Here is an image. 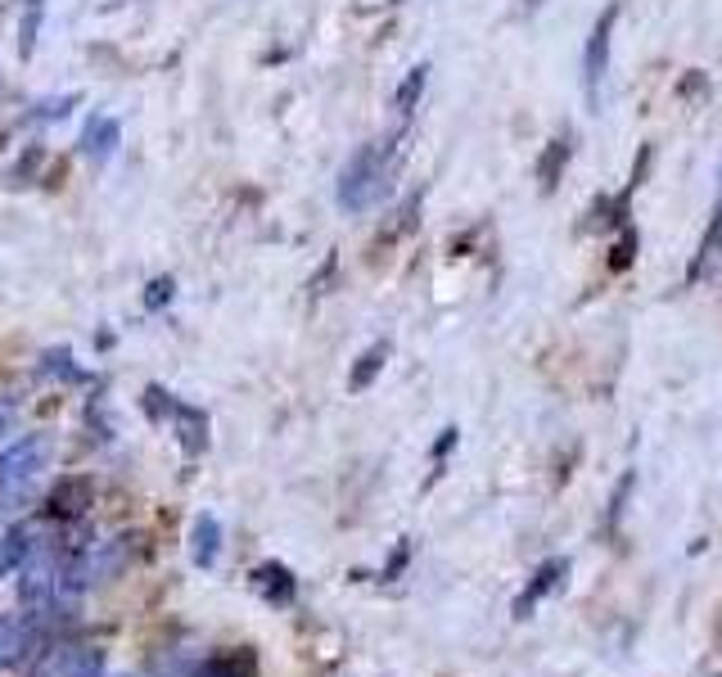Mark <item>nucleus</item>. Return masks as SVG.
Segmentation results:
<instances>
[{
  "mask_svg": "<svg viewBox=\"0 0 722 677\" xmlns=\"http://www.w3.org/2000/svg\"><path fill=\"white\" fill-rule=\"evenodd\" d=\"M393 177H398V145H361L339 173V208L343 213H371L375 204H384L393 195Z\"/></svg>",
  "mask_w": 722,
  "mask_h": 677,
  "instance_id": "nucleus-1",
  "label": "nucleus"
},
{
  "mask_svg": "<svg viewBox=\"0 0 722 677\" xmlns=\"http://www.w3.org/2000/svg\"><path fill=\"white\" fill-rule=\"evenodd\" d=\"M50 434H28L14 448L0 452V501H19L32 492V483L41 479V470L50 465Z\"/></svg>",
  "mask_w": 722,
  "mask_h": 677,
  "instance_id": "nucleus-2",
  "label": "nucleus"
},
{
  "mask_svg": "<svg viewBox=\"0 0 722 677\" xmlns=\"http://www.w3.org/2000/svg\"><path fill=\"white\" fill-rule=\"evenodd\" d=\"M28 677H105V650L86 641H55L37 655Z\"/></svg>",
  "mask_w": 722,
  "mask_h": 677,
  "instance_id": "nucleus-3",
  "label": "nucleus"
},
{
  "mask_svg": "<svg viewBox=\"0 0 722 677\" xmlns=\"http://www.w3.org/2000/svg\"><path fill=\"white\" fill-rule=\"evenodd\" d=\"M614 23H618V6H609L592 32H587V46H583V91H587V105L596 109L601 105V81H605V68H609V37H614Z\"/></svg>",
  "mask_w": 722,
  "mask_h": 677,
  "instance_id": "nucleus-4",
  "label": "nucleus"
},
{
  "mask_svg": "<svg viewBox=\"0 0 722 677\" xmlns=\"http://www.w3.org/2000/svg\"><path fill=\"white\" fill-rule=\"evenodd\" d=\"M565 573H569V560L565 556H556V560H547V565H537V573L528 578V587L519 591V601H515V619H528L542 601H547V597H556V591L565 587Z\"/></svg>",
  "mask_w": 722,
  "mask_h": 677,
  "instance_id": "nucleus-5",
  "label": "nucleus"
},
{
  "mask_svg": "<svg viewBox=\"0 0 722 677\" xmlns=\"http://www.w3.org/2000/svg\"><path fill=\"white\" fill-rule=\"evenodd\" d=\"M86 506H90V479H59L55 488H50V497H46V516L50 520H81L86 516Z\"/></svg>",
  "mask_w": 722,
  "mask_h": 677,
  "instance_id": "nucleus-6",
  "label": "nucleus"
},
{
  "mask_svg": "<svg viewBox=\"0 0 722 677\" xmlns=\"http://www.w3.org/2000/svg\"><path fill=\"white\" fill-rule=\"evenodd\" d=\"M253 587H257V597L266 601V606H290L294 601V591H299V578L281 565V560H266V565H257L253 573Z\"/></svg>",
  "mask_w": 722,
  "mask_h": 677,
  "instance_id": "nucleus-7",
  "label": "nucleus"
},
{
  "mask_svg": "<svg viewBox=\"0 0 722 677\" xmlns=\"http://www.w3.org/2000/svg\"><path fill=\"white\" fill-rule=\"evenodd\" d=\"M118 140H123V127H118V118H105V114H96V118H86L77 149H81V154H86L90 163H109V158H114V149H118Z\"/></svg>",
  "mask_w": 722,
  "mask_h": 677,
  "instance_id": "nucleus-8",
  "label": "nucleus"
},
{
  "mask_svg": "<svg viewBox=\"0 0 722 677\" xmlns=\"http://www.w3.org/2000/svg\"><path fill=\"white\" fill-rule=\"evenodd\" d=\"M718 267H722V199H718V208H713V217H709V230H704V239H700V248H695V258H691V267H686V285L709 281Z\"/></svg>",
  "mask_w": 722,
  "mask_h": 677,
  "instance_id": "nucleus-9",
  "label": "nucleus"
},
{
  "mask_svg": "<svg viewBox=\"0 0 722 677\" xmlns=\"http://www.w3.org/2000/svg\"><path fill=\"white\" fill-rule=\"evenodd\" d=\"M172 430H176V443L186 448L191 457H199L208 448V415L191 402H176L172 406Z\"/></svg>",
  "mask_w": 722,
  "mask_h": 677,
  "instance_id": "nucleus-10",
  "label": "nucleus"
},
{
  "mask_svg": "<svg viewBox=\"0 0 722 677\" xmlns=\"http://www.w3.org/2000/svg\"><path fill=\"white\" fill-rule=\"evenodd\" d=\"M191 677H257V655L248 646H235V650H217L213 659H204Z\"/></svg>",
  "mask_w": 722,
  "mask_h": 677,
  "instance_id": "nucleus-11",
  "label": "nucleus"
},
{
  "mask_svg": "<svg viewBox=\"0 0 722 677\" xmlns=\"http://www.w3.org/2000/svg\"><path fill=\"white\" fill-rule=\"evenodd\" d=\"M389 353H393L389 338H375V344H371L367 353H361V357L352 362V371H348V389H352V393H367V389L380 380V371H384Z\"/></svg>",
  "mask_w": 722,
  "mask_h": 677,
  "instance_id": "nucleus-12",
  "label": "nucleus"
},
{
  "mask_svg": "<svg viewBox=\"0 0 722 677\" xmlns=\"http://www.w3.org/2000/svg\"><path fill=\"white\" fill-rule=\"evenodd\" d=\"M569 154H574L569 140H552V149H542V158H537V190L542 195H552L560 186L565 167H569Z\"/></svg>",
  "mask_w": 722,
  "mask_h": 677,
  "instance_id": "nucleus-13",
  "label": "nucleus"
},
{
  "mask_svg": "<svg viewBox=\"0 0 722 677\" xmlns=\"http://www.w3.org/2000/svg\"><path fill=\"white\" fill-rule=\"evenodd\" d=\"M28 650H32V624L0 619V668H14Z\"/></svg>",
  "mask_w": 722,
  "mask_h": 677,
  "instance_id": "nucleus-14",
  "label": "nucleus"
},
{
  "mask_svg": "<svg viewBox=\"0 0 722 677\" xmlns=\"http://www.w3.org/2000/svg\"><path fill=\"white\" fill-rule=\"evenodd\" d=\"M217 551H222V524L213 516H199L195 520V533H191V556L199 569H213L217 565Z\"/></svg>",
  "mask_w": 722,
  "mask_h": 677,
  "instance_id": "nucleus-15",
  "label": "nucleus"
},
{
  "mask_svg": "<svg viewBox=\"0 0 722 677\" xmlns=\"http://www.w3.org/2000/svg\"><path fill=\"white\" fill-rule=\"evenodd\" d=\"M425 87H429V63H416V68L407 72V81L398 87V114H402V118L420 109V96H425Z\"/></svg>",
  "mask_w": 722,
  "mask_h": 677,
  "instance_id": "nucleus-16",
  "label": "nucleus"
},
{
  "mask_svg": "<svg viewBox=\"0 0 722 677\" xmlns=\"http://www.w3.org/2000/svg\"><path fill=\"white\" fill-rule=\"evenodd\" d=\"M28 560V529H14V533H0V578L14 573L19 565Z\"/></svg>",
  "mask_w": 722,
  "mask_h": 677,
  "instance_id": "nucleus-17",
  "label": "nucleus"
},
{
  "mask_svg": "<svg viewBox=\"0 0 722 677\" xmlns=\"http://www.w3.org/2000/svg\"><path fill=\"white\" fill-rule=\"evenodd\" d=\"M632 258H637V230L623 226V235L614 239V253H609V267H614V272H627Z\"/></svg>",
  "mask_w": 722,
  "mask_h": 677,
  "instance_id": "nucleus-18",
  "label": "nucleus"
},
{
  "mask_svg": "<svg viewBox=\"0 0 722 677\" xmlns=\"http://www.w3.org/2000/svg\"><path fill=\"white\" fill-rule=\"evenodd\" d=\"M140 406H145V415H149V420H172V406H176V398H172L167 389L149 384V389H145V398H140Z\"/></svg>",
  "mask_w": 722,
  "mask_h": 677,
  "instance_id": "nucleus-19",
  "label": "nucleus"
},
{
  "mask_svg": "<svg viewBox=\"0 0 722 677\" xmlns=\"http://www.w3.org/2000/svg\"><path fill=\"white\" fill-rule=\"evenodd\" d=\"M41 0H32V6H28V14H23V37H19V55L28 59L32 55V41H37V28H41Z\"/></svg>",
  "mask_w": 722,
  "mask_h": 677,
  "instance_id": "nucleus-20",
  "label": "nucleus"
},
{
  "mask_svg": "<svg viewBox=\"0 0 722 677\" xmlns=\"http://www.w3.org/2000/svg\"><path fill=\"white\" fill-rule=\"evenodd\" d=\"M172 294H176V281H172V276H158V281H149V290H145V307H149V312H154V307H167Z\"/></svg>",
  "mask_w": 722,
  "mask_h": 677,
  "instance_id": "nucleus-21",
  "label": "nucleus"
},
{
  "mask_svg": "<svg viewBox=\"0 0 722 677\" xmlns=\"http://www.w3.org/2000/svg\"><path fill=\"white\" fill-rule=\"evenodd\" d=\"M46 371H50V375H59V380H86V375L72 366V357H68V353H46Z\"/></svg>",
  "mask_w": 722,
  "mask_h": 677,
  "instance_id": "nucleus-22",
  "label": "nucleus"
},
{
  "mask_svg": "<svg viewBox=\"0 0 722 677\" xmlns=\"http://www.w3.org/2000/svg\"><path fill=\"white\" fill-rule=\"evenodd\" d=\"M72 105H77V96H64V100H46V105H41V109H37L32 118H46V122H50V118H64V114H68Z\"/></svg>",
  "mask_w": 722,
  "mask_h": 677,
  "instance_id": "nucleus-23",
  "label": "nucleus"
},
{
  "mask_svg": "<svg viewBox=\"0 0 722 677\" xmlns=\"http://www.w3.org/2000/svg\"><path fill=\"white\" fill-rule=\"evenodd\" d=\"M407 560H411V542H407V538H402V542H398V547H393V556H389V565H384V578H398V573H402V565H407Z\"/></svg>",
  "mask_w": 722,
  "mask_h": 677,
  "instance_id": "nucleus-24",
  "label": "nucleus"
},
{
  "mask_svg": "<svg viewBox=\"0 0 722 677\" xmlns=\"http://www.w3.org/2000/svg\"><path fill=\"white\" fill-rule=\"evenodd\" d=\"M451 448H457V430H442V439L433 443V461H442Z\"/></svg>",
  "mask_w": 722,
  "mask_h": 677,
  "instance_id": "nucleus-25",
  "label": "nucleus"
}]
</instances>
